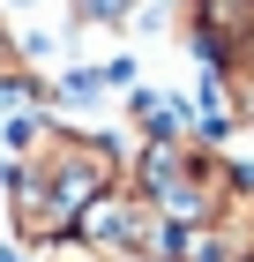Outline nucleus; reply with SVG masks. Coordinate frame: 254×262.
I'll return each instance as SVG.
<instances>
[{
	"label": "nucleus",
	"mask_w": 254,
	"mask_h": 262,
	"mask_svg": "<svg viewBox=\"0 0 254 262\" xmlns=\"http://www.w3.org/2000/svg\"><path fill=\"white\" fill-rule=\"evenodd\" d=\"M127 180V150L112 135H90V127L45 120L38 135L15 150L8 165V232H15L30 255L75 240L82 210L105 195V187Z\"/></svg>",
	"instance_id": "1"
},
{
	"label": "nucleus",
	"mask_w": 254,
	"mask_h": 262,
	"mask_svg": "<svg viewBox=\"0 0 254 262\" xmlns=\"http://www.w3.org/2000/svg\"><path fill=\"white\" fill-rule=\"evenodd\" d=\"M127 180H135L172 225H210L217 202L232 195V187H247L254 172L232 165L217 142H202V135H142V150L127 158Z\"/></svg>",
	"instance_id": "2"
},
{
	"label": "nucleus",
	"mask_w": 254,
	"mask_h": 262,
	"mask_svg": "<svg viewBox=\"0 0 254 262\" xmlns=\"http://www.w3.org/2000/svg\"><path fill=\"white\" fill-rule=\"evenodd\" d=\"M75 240H82V247H98L105 262H165L172 217H165V210H157L135 180H120V187H105V195L82 210Z\"/></svg>",
	"instance_id": "3"
},
{
	"label": "nucleus",
	"mask_w": 254,
	"mask_h": 262,
	"mask_svg": "<svg viewBox=\"0 0 254 262\" xmlns=\"http://www.w3.org/2000/svg\"><path fill=\"white\" fill-rule=\"evenodd\" d=\"M187 8V45L202 60H224L232 45L254 38V0H179Z\"/></svg>",
	"instance_id": "4"
},
{
	"label": "nucleus",
	"mask_w": 254,
	"mask_h": 262,
	"mask_svg": "<svg viewBox=\"0 0 254 262\" xmlns=\"http://www.w3.org/2000/svg\"><path fill=\"white\" fill-rule=\"evenodd\" d=\"M210 82H217V98H224V113H232V127L254 135V38L232 45L224 60H210Z\"/></svg>",
	"instance_id": "5"
},
{
	"label": "nucleus",
	"mask_w": 254,
	"mask_h": 262,
	"mask_svg": "<svg viewBox=\"0 0 254 262\" xmlns=\"http://www.w3.org/2000/svg\"><path fill=\"white\" fill-rule=\"evenodd\" d=\"M165 262H232V255H224V240H217L210 225H172Z\"/></svg>",
	"instance_id": "6"
},
{
	"label": "nucleus",
	"mask_w": 254,
	"mask_h": 262,
	"mask_svg": "<svg viewBox=\"0 0 254 262\" xmlns=\"http://www.w3.org/2000/svg\"><path fill=\"white\" fill-rule=\"evenodd\" d=\"M67 15H75V30H127L142 0H67Z\"/></svg>",
	"instance_id": "7"
},
{
	"label": "nucleus",
	"mask_w": 254,
	"mask_h": 262,
	"mask_svg": "<svg viewBox=\"0 0 254 262\" xmlns=\"http://www.w3.org/2000/svg\"><path fill=\"white\" fill-rule=\"evenodd\" d=\"M8 8H30V0H8Z\"/></svg>",
	"instance_id": "8"
},
{
	"label": "nucleus",
	"mask_w": 254,
	"mask_h": 262,
	"mask_svg": "<svg viewBox=\"0 0 254 262\" xmlns=\"http://www.w3.org/2000/svg\"><path fill=\"white\" fill-rule=\"evenodd\" d=\"M239 262H254V255H239Z\"/></svg>",
	"instance_id": "9"
}]
</instances>
